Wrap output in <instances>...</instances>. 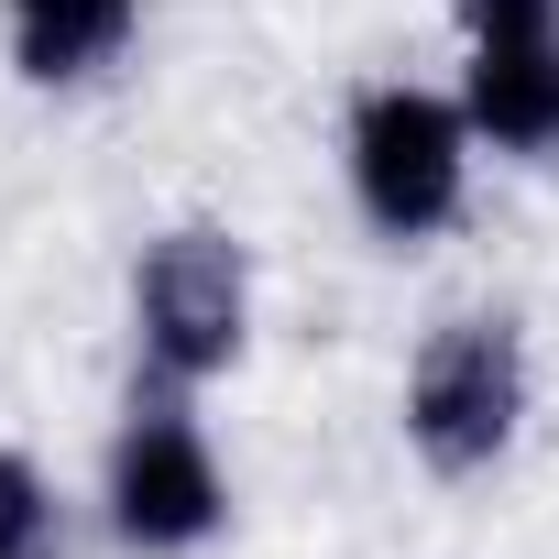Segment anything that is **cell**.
Listing matches in <instances>:
<instances>
[{
  "label": "cell",
  "instance_id": "cell-1",
  "mask_svg": "<svg viewBox=\"0 0 559 559\" xmlns=\"http://www.w3.org/2000/svg\"><path fill=\"white\" fill-rule=\"evenodd\" d=\"M472 154H483V143H472L461 88L373 78V88L352 99V121H341L352 209H362V230L395 241V252H417V241H439V230L461 219V198H472Z\"/></svg>",
  "mask_w": 559,
  "mask_h": 559
},
{
  "label": "cell",
  "instance_id": "cell-2",
  "mask_svg": "<svg viewBox=\"0 0 559 559\" xmlns=\"http://www.w3.org/2000/svg\"><path fill=\"white\" fill-rule=\"evenodd\" d=\"M526 406H537V362H526V330L504 308H461L417 341L406 362V450L439 472V483H472L493 472L515 439H526Z\"/></svg>",
  "mask_w": 559,
  "mask_h": 559
},
{
  "label": "cell",
  "instance_id": "cell-3",
  "mask_svg": "<svg viewBox=\"0 0 559 559\" xmlns=\"http://www.w3.org/2000/svg\"><path fill=\"white\" fill-rule=\"evenodd\" d=\"M99 526H110V548H132V559H187V548H209V537L230 526L219 439H209V417H198L176 384L132 395V417L110 428V461H99Z\"/></svg>",
  "mask_w": 559,
  "mask_h": 559
},
{
  "label": "cell",
  "instance_id": "cell-4",
  "mask_svg": "<svg viewBox=\"0 0 559 559\" xmlns=\"http://www.w3.org/2000/svg\"><path fill=\"white\" fill-rule=\"evenodd\" d=\"M132 352L154 384L198 395L252 352V252L219 219H176L132 263Z\"/></svg>",
  "mask_w": 559,
  "mask_h": 559
},
{
  "label": "cell",
  "instance_id": "cell-5",
  "mask_svg": "<svg viewBox=\"0 0 559 559\" xmlns=\"http://www.w3.org/2000/svg\"><path fill=\"white\" fill-rule=\"evenodd\" d=\"M461 110L483 154L548 165L559 154V23H515V34H472L461 45Z\"/></svg>",
  "mask_w": 559,
  "mask_h": 559
},
{
  "label": "cell",
  "instance_id": "cell-6",
  "mask_svg": "<svg viewBox=\"0 0 559 559\" xmlns=\"http://www.w3.org/2000/svg\"><path fill=\"white\" fill-rule=\"evenodd\" d=\"M143 0H0V45L23 88H88L132 56Z\"/></svg>",
  "mask_w": 559,
  "mask_h": 559
},
{
  "label": "cell",
  "instance_id": "cell-7",
  "mask_svg": "<svg viewBox=\"0 0 559 559\" xmlns=\"http://www.w3.org/2000/svg\"><path fill=\"white\" fill-rule=\"evenodd\" d=\"M0 559H56V483L34 450H0Z\"/></svg>",
  "mask_w": 559,
  "mask_h": 559
},
{
  "label": "cell",
  "instance_id": "cell-8",
  "mask_svg": "<svg viewBox=\"0 0 559 559\" xmlns=\"http://www.w3.org/2000/svg\"><path fill=\"white\" fill-rule=\"evenodd\" d=\"M450 23H461V45H472V34H515V23H559V0H450Z\"/></svg>",
  "mask_w": 559,
  "mask_h": 559
}]
</instances>
